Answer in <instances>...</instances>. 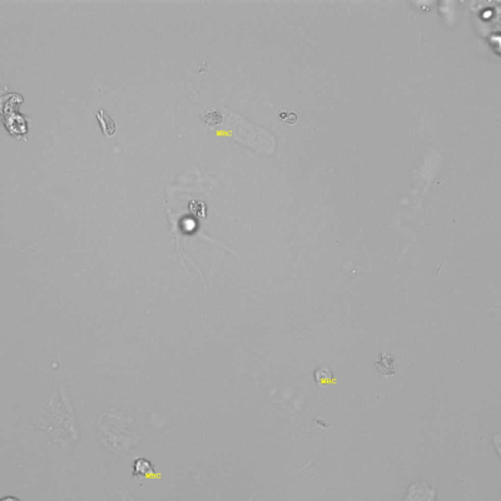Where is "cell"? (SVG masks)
Returning a JSON list of instances; mask_svg holds the SVG:
<instances>
[{
  "mask_svg": "<svg viewBox=\"0 0 501 501\" xmlns=\"http://www.w3.org/2000/svg\"><path fill=\"white\" fill-rule=\"evenodd\" d=\"M374 367L385 379H391L396 374V357L391 352L383 351L380 354L376 361H374Z\"/></svg>",
  "mask_w": 501,
  "mask_h": 501,
  "instance_id": "6da1fadb",
  "label": "cell"
},
{
  "mask_svg": "<svg viewBox=\"0 0 501 501\" xmlns=\"http://www.w3.org/2000/svg\"><path fill=\"white\" fill-rule=\"evenodd\" d=\"M134 478L141 479V478H160V473L154 472V467L153 465L148 461L147 459H137L136 462H134V471H133Z\"/></svg>",
  "mask_w": 501,
  "mask_h": 501,
  "instance_id": "7a4b0ae2",
  "label": "cell"
},
{
  "mask_svg": "<svg viewBox=\"0 0 501 501\" xmlns=\"http://www.w3.org/2000/svg\"><path fill=\"white\" fill-rule=\"evenodd\" d=\"M97 118L99 120L100 127H102L103 133L106 134L107 137H112L114 133H116V122L112 117H109L108 114H106V112L103 109L97 112Z\"/></svg>",
  "mask_w": 501,
  "mask_h": 501,
  "instance_id": "3957f363",
  "label": "cell"
},
{
  "mask_svg": "<svg viewBox=\"0 0 501 501\" xmlns=\"http://www.w3.org/2000/svg\"><path fill=\"white\" fill-rule=\"evenodd\" d=\"M313 379H314V382H316L317 385H322V383H330V382L336 381V377H335V375H333V372L331 371V370L328 367H326V366H324V367L317 368L316 371H314Z\"/></svg>",
  "mask_w": 501,
  "mask_h": 501,
  "instance_id": "277c9868",
  "label": "cell"
},
{
  "mask_svg": "<svg viewBox=\"0 0 501 501\" xmlns=\"http://www.w3.org/2000/svg\"><path fill=\"white\" fill-rule=\"evenodd\" d=\"M280 119L286 124H296L297 123V116L295 113H291V112H282L280 113Z\"/></svg>",
  "mask_w": 501,
  "mask_h": 501,
  "instance_id": "5b68a950",
  "label": "cell"
}]
</instances>
